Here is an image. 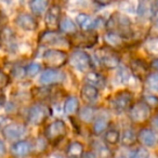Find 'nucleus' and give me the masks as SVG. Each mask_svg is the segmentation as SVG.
<instances>
[{
	"label": "nucleus",
	"instance_id": "6",
	"mask_svg": "<svg viewBox=\"0 0 158 158\" xmlns=\"http://www.w3.org/2000/svg\"><path fill=\"white\" fill-rule=\"evenodd\" d=\"M152 108L143 100L132 103L129 108V118L135 125L145 123L151 118Z\"/></svg>",
	"mask_w": 158,
	"mask_h": 158
},
{
	"label": "nucleus",
	"instance_id": "21",
	"mask_svg": "<svg viewBox=\"0 0 158 158\" xmlns=\"http://www.w3.org/2000/svg\"><path fill=\"white\" fill-rule=\"evenodd\" d=\"M85 154V146L79 141H72L66 147V156L68 158H81Z\"/></svg>",
	"mask_w": 158,
	"mask_h": 158
},
{
	"label": "nucleus",
	"instance_id": "34",
	"mask_svg": "<svg viewBox=\"0 0 158 158\" xmlns=\"http://www.w3.org/2000/svg\"><path fill=\"white\" fill-rule=\"evenodd\" d=\"M47 144L48 141L46 140V138H37L35 142L31 143V152L35 151L36 153H42L47 148Z\"/></svg>",
	"mask_w": 158,
	"mask_h": 158
},
{
	"label": "nucleus",
	"instance_id": "49",
	"mask_svg": "<svg viewBox=\"0 0 158 158\" xmlns=\"http://www.w3.org/2000/svg\"><path fill=\"white\" fill-rule=\"evenodd\" d=\"M79 1H84V0H79Z\"/></svg>",
	"mask_w": 158,
	"mask_h": 158
},
{
	"label": "nucleus",
	"instance_id": "39",
	"mask_svg": "<svg viewBox=\"0 0 158 158\" xmlns=\"http://www.w3.org/2000/svg\"><path fill=\"white\" fill-rule=\"evenodd\" d=\"M143 101L149 106V107H158V97L152 94H145L143 97Z\"/></svg>",
	"mask_w": 158,
	"mask_h": 158
},
{
	"label": "nucleus",
	"instance_id": "27",
	"mask_svg": "<svg viewBox=\"0 0 158 158\" xmlns=\"http://www.w3.org/2000/svg\"><path fill=\"white\" fill-rule=\"evenodd\" d=\"M59 29L62 34H66V35H73L77 31V26L73 20H70L67 16L61 18L59 25Z\"/></svg>",
	"mask_w": 158,
	"mask_h": 158
},
{
	"label": "nucleus",
	"instance_id": "28",
	"mask_svg": "<svg viewBox=\"0 0 158 158\" xmlns=\"http://www.w3.org/2000/svg\"><path fill=\"white\" fill-rule=\"evenodd\" d=\"M120 139H121V143H123V146L130 147L136 143V141H138V134L134 132L133 129L128 128V129L123 130V136H120Z\"/></svg>",
	"mask_w": 158,
	"mask_h": 158
},
{
	"label": "nucleus",
	"instance_id": "32",
	"mask_svg": "<svg viewBox=\"0 0 158 158\" xmlns=\"http://www.w3.org/2000/svg\"><path fill=\"white\" fill-rule=\"evenodd\" d=\"M140 0H121L119 7L121 10L129 13H136Z\"/></svg>",
	"mask_w": 158,
	"mask_h": 158
},
{
	"label": "nucleus",
	"instance_id": "2",
	"mask_svg": "<svg viewBox=\"0 0 158 158\" xmlns=\"http://www.w3.org/2000/svg\"><path fill=\"white\" fill-rule=\"evenodd\" d=\"M68 44L76 49H89L94 47L99 41V35L94 31H76L67 38Z\"/></svg>",
	"mask_w": 158,
	"mask_h": 158
},
{
	"label": "nucleus",
	"instance_id": "45",
	"mask_svg": "<svg viewBox=\"0 0 158 158\" xmlns=\"http://www.w3.org/2000/svg\"><path fill=\"white\" fill-rule=\"evenodd\" d=\"M153 127L155 128L156 130H158V115L153 119Z\"/></svg>",
	"mask_w": 158,
	"mask_h": 158
},
{
	"label": "nucleus",
	"instance_id": "16",
	"mask_svg": "<svg viewBox=\"0 0 158 158\" xmlns=\"http://www.w3.org/2000/svg\"><path fill=\"white\" fill-rule=\"evenodd\" d=\"M101 19H93L86 13H79L76 16V23L81 31H94L99 26Z\"/></svg>",
	"mask_w": 158,
	"mask_h": 158
},
{
	"label": "nucleus",
	"instance_id": "35",
	"mask_svg": "<svg viewBox=\"0 0 158 158\" xmlns=\"http://www.w3.org/2000/svg\"><path fill=\"white\" fill-rule=\"evenodd\" d=\"M145 82L151 90L158 92V73H153V74L147 75V77L145 78Z\"/></svg>",
	"mask_w": 158,
	"mask_h": 158
},
{
	"label": "nucleus",
	"instance_id": "7",
	"mask_svg": "<svg viewBox=\"0 0 158 158\" xmlns=\"http://www.w3.org/2000/svg\"><path fill=\"white\" fill-rule=\"evenodd\" d=\"M133 93L130 90H120L118 92L114 93L113 97L110 99V106L115 112H125L129 110L130 106L133 103Z\"/></svg>",
	"mask_w": 158,
	"mask_h": 158
},
{
	"label": "nucleus",
	"instance_id": "42",
	"mask_svg": "<svg viewBox=\"0 0 158 158\" xmlns=\"http://www.w3.org/2000/svg\"><path fill=\"white\" fill-rule=\"evenodd\" d=\"M7 154V147L2 140H0V158H3Z\"/></svg>",
	"mask_w": 158,
	"mask_h": 158
},
{
	"label": "nucleus",
	"instance_id": "33",
	"mask_svg": "<svg viewBox=\"0 0 158 158\" xmlns=\"http://www.w3.org/2000/svg\"><path fill=\"white\" fill-rule=\"evenodd\" d=\"M0 40H2L6 48L9 49V50H12V48L15 47V38H14L13 33L11 31H9V29L3 31L1 37H0Z\"/></svg>",
	"mask_w": 158,
	"mask_h": 158
},
{
	"label": "nucleus",
	"instance_id": "9",
	"mask_svg": "<svg viewBox=\"0 0 158 158\" xmlns=\"http://www.w3.org/2000/svg\"><path fill=\"white\" fill-rule=\"evenodd\" d=\"M70 66L78 72L88 73L92 68V60L87 52L82 50H76L68 56Z\"/></svg>",
	"mask_w": 158,
	"mask_h": 158
},
{
	"label": "nucleus",
	"instance_id": "14",
	"mask_svg": "<svg viewBox=\"0 0 158 158\" xmlns=\"http://www.w3.org/2000/svg\"><path fill=\"white\" fill-rule=\"evenodd\" d=\"M68 41L65 39L61 33L57 31H48L40 34L39 38H38V44L40 46H55V44H60L61 42Z\"/></svg>",
	"mask_w": 158,
	"mask_h": 158
},
{
	"label": "nucleus",
	"instance_id": "43",
	"mask_svg": "<svg viewBox=\"0 0 158 158\" xmlns=\"http://www.w3.org/2000/svg\"><path fill=\"white\" fill-rule=\"evenodd\" d=\"M149 68H151V69H153L155 73H158V57L154 59L153 61L149 63Z\"/></svg>",
	"mask_w": 158,
	"mask_h": 158
},
{
	"label": "nucleus",
	"instance_id": "13",
	"mask_svg": "<svg viewBox=\"0 0 158 158\" xmlns=\"http://www.w3.org/2000/svg\"><path fill=\"white\" fill-rule=\"evenodd\" d=\"M149 64L145 61L144 59H140V57H135L130 61V72L132 73L135 78L145 79L147 75L149 74Z\"/></svg>",
	"mask_w": 158,
	"mask_h": 158
},
{
	"label": "nucleus",
	"instance_id": "5",
	"mask_svg": "<svg viewBox=\"0 0 158 158\" xmlns=\"http://www.w3.org/2000/svg\"><path fill=\"white\" fill-rule=\"evenodd\" d=\"M67 134V127L66 123L61 119L52 121L49 123L44 129V138L49 143L57 144L60 141H62Z\"/></svg>",
	"mask_w": 158,
	"mask_h": 158
},
{
	"label": "nucleus",
	"instance_id": "20",
	"mask_svg": "<svg viewBox=\"0 0 158 158\" xmlns=\"http://www.w3.org/2000/svg\"><path fill=\"white\" fill-rule=\"evenodd\" d=\"M80 97H81L84 102L91 104L97 101L98 97H99V89L94 88V87L90 86V85L85 84L81 90H80Z\"/></svg>",
	"mask_w": 158,
	"mask_h": 158
},
{
	"label": "nucleus",
	"instance_id": "25",
	"mask_svg": "<svg viewBox=\"0 0 158 158\" xmlns=\"http://www.w3.org/2000/svg\"><path fill=\"white\" fill-rule=\"evenodd\" d=\"M50 0H29V8L34 15L40 16L47 11Z\"/></svg>",
	"mask_w": 158,
	"mask_h": 158
},
{
	"label": "nucleus",
	"instance_id": "3",
	"mask_svg": "<svg viewBox=\"0 0 158 158\" xmlns=\"http://www.w3.org/2000/svg\"><path fill=\"white\" fill-rule=\"evenodd\" d=\"M95 59L106 69H115L120 64V54L110 47L104 46L95 50Z\"/></svg>",
	"mask_w": 158,
	"mask_h": 158
},
{
	"label": "nucleus",
	"instance_id": "10",
	"mask_svg": "<svg viewBox=\"0 0 158 158\" xmlns=\"http://www.w3.org/2000/svg\"><path fill=\"white\" fill-rule=\"evenodd\" d=\"M66 76L65 73L59 70L56 68H47L44 70L40 76V84L44 86H52V85H59L64 82Z\"/></svg>",
	"mask_w": 158,
	"mask_h": 158
},
{
	"label": "nucleus",
	"instance_id": "30",
	"mask_svg": "<svg viewBox=\"0 0 158 158\" xmlns=\"http://www.w3.org/2000/svg\"><path fill=\"white\" fill-rule=\"evenodd\" d=\"M104 140H105L106 144L110 145H116L120 141V132L117 129H108L105 131V135H104Z\"/></svg>",
	"mask_w": 158,
	"mask_h": 158
},
{
	"label": "nucleus",
	"instance_id": "41",
	"mask_svg": "<svg viewBox=\"0 0 158 158\" xmlns=\"http://www.w3.org/2000/svg\"><path fill=\"white\" fill-rule=\"evenodd\" d=\"M98 6L100 7H106V6H110V3H113L115 0H93Z\"/></svg>",
	"mask_w": 158,
	"mask_h": 158
},
{
	"label": "nucleus",
	"instance_id": "44",
	"mask_svg": "<svg viewBox=\"0 0 158 158\" xmlns=\"http://www.w3.org/2000/svg\"><path fill=\"white\" fill-rule=\"evenodd\" d=\"M81 158H97V157H95V155L92 152H88V153H85Z\"/></svg>",
	"mask_w": 158,
	"mask_h": 158
},
{
	"label": "nucleus",
	"instance_id": "23",
	"mask_svg": "<svg viewBox=\"0 0 158 158\" xmlns=\"http://www.w3.org/2000/svg\"><path fill=\"white\" fill-rule=\"evenodd\" d=\"M92 153L97 158H110L112 156V152L107 147L106 143L100 142V141H93Z\"/></svg>",
	"mask_w": 158,
	"mask_h": 158
},
{
	"label": "nucleus",
	"instance_id": "36",
	"mask_svg": "<svg viewBox=\"0 0 158 158\" xmlns=\"http://www.w3.org/2000/svg\"><path fill=\"white\" fill-rule=\"evenodd\" d=\"M145 49L147 52L154 55H158V37L149 38L146 42H145Z\"/></svg>",
	"mask_w": 158,
	"mask_h": 158
},
{
	"label": "nucleus",
	"instance_id": "29",
	"mask_svg": "<svg viewBox=\"0 0 158 158\" xmlns=\"http://www.w3.org/2000/svg\"><path fill=\"white\" fill-rule=\"evenodd\" d=\"M31 94L36 100L39 101H44V100L50 99L51 94H52V89L49 88V86L44 87H36L31 90Z\"/></svg>",
	"mask_w": 158,
	"mask_h": 158
},
{
	"label": "nucleus",
	"instance_id": "40",
	"mask_svg": "<svg viewBox=\"0 0 158 158\" xmlns=\"http://www.w3.org/2000/svg\"><path fill=\"white\" fill-rule=\"evenodd\" d=\"M10 84V77L0 69V90L5 89Z\"/></svg>",
	"mask_w": 158,
	"mask_h": 158
},
{
	"label": "nucleus",
	"instance_id": "1",
	"mask_svg": "<svg viewBox=\"0 0 158 158\" xmlns=\"http://www.w3.org/2000/svg\"><path fill=\"white\" fill-rule=\"evenodd\" d=\"M107 31L114 33L123 37V39H130L133 37V25L129 16L121 12H114L105 23Z\"/></svg>",
	"mask_w": 158,
	"mask_h": 158
},
{
	"label": "nucleus",
	"instance_id": "47",
	"mask_svg": "<svg viewBox=\"0 0 158 158\" xmlns=\"http://www.w3.org/2000/svg\"><path fill=\"white\" fill-rule=\"evenodd\" d=\"M51 158H68L67 156H63V155H60V154H53L51 156Z\"/></svg>",
	"mask_w": 158,
	"mask_h": 158
},
{
	"label": "nucleus",
	"instance_id": "12",
	"mask_svg": "<svg viewBox=\"0 0 158 158\" xmlns=\"http://www.w3.org/2000/svg\"><path fill=\"white\" fill-rule=\"evenodd\" d=\"M62 9L59 5H52L47 10L44 16V23L48 31H57L59 29L60 21H61Z\"/></svg>",
	"mask_w": 158,
	"mask_h": 158
},
{
	"label": "nucleus",
	"instance_id": "38",
	"mask_svg": "<svg viewBox=\"0 0 158 158\" xmlns=\"http://www.w3.org/2000/svg\"><path fill=\"white\" fill-rule=\"evenodd\" d=\"M149 153L146 148L144 147H139V148L134 149L131 152L129 155V158H148Z\"/></svg>",
	"mask_w": 158,
	"mask_h": 158
},
{
	"label": "nucleus",
	"instance_id": "4",
	"mask_svg": "<svg viewBox=\"0 0 158 158\" xmlns=\"http://www.w3.org/2000/svg\"><path fill=\"white\" fill-rule=\"evenodd\" d=\"M51 114H52L51 108L47 104L38 102L28 110L27 121L33 126H40L44 123V121L51 116Z\"/></svg>",
	"mask_w": 158,
	"mask_h": 158
},
{
	"label": "nucleus",
	"instance_id": "22",
	"mask_svg": "<svg viewBox=\"0 0 158 158\" xmlns=\"http://www.w3.org/2000/svg\"><path fill=\"white\" fill-rule=\"evenodd\" d=\"M125 40L123 37L116 35L114 33H110V31H106V34L104 35V41H105L106 46L110 47L113 49H120L125 47Z\"/></svg>",
	"mask_w": 158,
	"mask_h": 158
},
{
	"label": "nucleus",
	"instance_id": "15",
	"mask_svg": "<svg viewBox=\"0 0 158 158\" xmlns=\"http://www.w3.org/2000/svg\"><path fill=\"white\" fill-rule=\"evenodd\" d=\"M15 23L20 28L27 31H34L38 27V22L36 18L28 13H20L16 16Z\"/></svg>",
	"mask_w": 158,
	"mask_h": 158
},
{
	"label": "nucleus",
	"instance_id": "31",
	"mask_svg": "<svg viewBox=\"0 0 158 158\" xmlns=\"http://www.w3.org/2000/svg\"><path fill=\"white\" fill-rule=\"evenodd\" d=\"M107 126H108V121L105 117H103V116L98 117V118L94 119V123H93V132H94V134L99 135V134H101L106 131Z\"/></svg>",
	"mask_w": 158,
	"mask_h": 158
},
{
	"label": "nucleus",
	"instance_id": "48",
	"mask_svg": "<svg viewBox=\"0 0 158 158\" xmlns=\"http://www.w3.org/2000/svg\"><path fill=\"white\" fill-rule=\"evenodd\" d=\"M154 9H155V11L158 13V0H154V5H153Z\"/></svg>",
	"mask_w": 158,
	"mask_h": 158
},
{
	"label": "nucleus",
	"instance_id": "24",
	"mask_svg": "<svg viewBox=\"0 0 158 158\" xmlns=\"http://www.w3.org/2000/svg\"><path fill=\"white\" fill-rule=\"evenodd\" d=\"M78 115L81 121L86 123H90L97 118V110L91 105H86L84 107L79 108Z\"/></svg>",
	"mask_w": 158,
	"mask_h": 158
},
{
	"label": "nucleus",
	"instance_id": "26",
	"mask_svg": "<svg viewBox=\"0 0 158 158\" xmlns=\"http://www.w3.org/2000/svg\"><path fill=\"white\" fill-rule=\"evenodd\" d=\"M79 108H80L79 100L76 97H68L64 102V113L68 116L78 114Z\"/></svg>",
	"mask_w": 158,
	"mask_h": 158
},
{
	"label": "nucleus",
	"instance_id": "37",
	"mask_svg": "<svg viewBox=\"0 0 158 158\" xmlns=\"http://www.w3.org/2000/svg\"><path fill=\"white\" fill-rule=\"evenodd\" d=\"M40 65L38 63H31L25 68V75L28 77H35L40 72Z\"/></svg>",
	"mask_w": 158,
	"mask_h": 158
},
{
	"label": "nucleus",
	"instance_id": "18",
	"mask_svg": "<svg viewBox=\"0 0 158 158\" xmlns=\"http://www.w3.org/2000/svg\"><path fill=\"white\" fill-rule=\"evenodd\" d=\"M31 153V142L26 140H19L12 145L11 154L16 158L26 157Z\"/></svg>",
	"mask_w": 158,
	"mask_h": 158
},
{
	"label": "nucleus",
	"instance_id": "11",
	"mask_svg": "<svg viewBox=\"0 0 158 158\" xmlns=\"http://www.w3.org/2000/svg\"><path fill=\"white\" fill-rule=\"evenodd\" d=\"M26 132H27V128L25 125L13 123H9V125H7L3 128L2 135L5 136L6 140L14 142V141H19L21 138H23L26 134Z\"/></svg>",
	"mask_w": 158,
	"mask_h": 158
},
{
	"label": "nucleus",
	"instance_id": "17",
	"mask_svg": "<svg viewBox=\"0 0 158 158\" xmlns=\"http://www.w3.org/2000/svg\"><path fill=\"white\" fill-rule=\"evenodd\" d=\"M138 141L145 147H154L157 144V134L149 128H143L138 133Z\"/></svg>",
	"mask_w": 158,
	"mask_h": 158
},
{
	"label": "nucleus",
	"instance_id": "19",
	"mask_svg": "<svg viewBox=\"0 0 158 158\" xmlns=\"http://www.w3.org/2000/svg\"><path fill=\"white\" fill-rule=\"evenodd\" d=\"M85 82L87 85H90V86L94 87V88L99 89H103L106 85V78L101 75L100 73H95V72H88L85 76Z\"/></svg>",
	"mask_w": 158,
	"mask_h": 158
},
{
	"label": "nucleus",
	"instance_id": "46",
	"mask_svg": "<svg viewBox=\"0 0 158 158\" xmlns=\"http://www.w3.org/2000/svg\"><path fill=\"white\" fill-rule=\"evenodd\" d=\"M3 104H5V95H3V93L0 90V106H2Z\"/></svg>",
	"mask_w": 158,
	"mask_h": 158
},
{
	"label": "nucleus",
	"instance_id": "8",
	"mask_svg": "<svg viewBox=\"0 0 158 158\" xmlns=\"http://www.w3.org/2000/svg\"><path fill=\"white\" fill-rule=\"evenodd\" d=\"M42 60L49 68L59 69L66 65V63L68 62V54L65 51L60 49H48L44 51Z\"/></svg>",
	"mask_w": 158,
	"mask_h": 158
}]
</instances>
